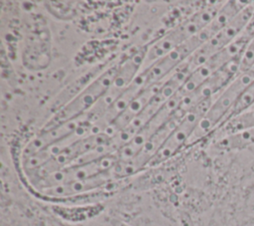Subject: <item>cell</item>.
I'll return each mask as SVG.
<instances>
[{
	"mask_svg": "<svg viewBox=\"0 0 254 226\" xmlns=\"http://www.w3.org/2000/svg\"><path fill=\"white\" fill-rule=\"evenodd\" d=\"M224 2H210L192 13L175 28L167 31L165 35L148 45L142 69L165 56L172 50L184 44L203 30L215 17Z\"/></svg>",
	"mask_w": 254,
	"mask_h": 226,
	"instance_id": "1",
	"label": "cell"
},
{
	"mask_svg": "<svg viewBox=\"0 0 254 226\" xmlns=\"http://www.w3.org/2000/svg\"><path fill=\"white\" fill-rule=\"evenodd\" d=\"M118 68L119 61L101 72L71 100L58 109L45 125H55L85 116L106 95L117 76Z\"/></svg>",
	"mask_w": 254,
	"mask_h": 226,
	"instance_id": "2",
	"label": "cell"
},
{
	"mask_svg": "<svg viewBox=\"0 0 254 226\" xmlns=\"http://www.w3.org/2000/svg\"><path fill=\"white\" fill-rule=\"evenodd\" d=\"M253 80L254 68L240 72L229 85L212 100L205 114L191 134L188 145L195 143L209 135L213 130H216L226 120L228 113L240 95Z\"/></svg>",
	"mask_w": 254,
	"mask_h": 226,
	"instance_id": "3",
	"label": "cell"
},
{
	"mask_svg": "<svg viewBox=\"0 0 254 226\" xmlns=\"http://www.w3.org/2000/svg\"><path fill=\"white\" fill-rule=\"evenodd\" d=\"M254 14V1H250L227 25L200 46L187 61L190 72L201 66L215 54L234 42L245 30Z\"/></svg>",
	"mask_w": 254,
	"mask_h": 226,
	"instance_id": "4",
	"label": "cell"
},
{
	"mask_svg": "<svg viewBox=\"0 0 254 226\" xmlns=\"http://www.w3.org/2000/svg\"><path fill=\"white\" fill-rule=\"evenodd\" d=\"M212 100L203 102L188 111L147 165H157L176 154L184 146H187L191 134L205 114Z\"/></svg>",
	"mask_w": 254,
	"mask_h": 226,
	"instance_id": "5",
	"label": "cell"
},
{
	"mask_svg": "<svg viewBox=\"0 0 254 226\" xmlns=\"http://www.w3.org/2000/svg\"><path fill=\"white\" fill-rule=\"evenodd\" d=\"M103 209V206L99 203H92L81 206H55L54 211L62 219L69 222H80L88 220L98 215Z\"/></svg>",
	"mask_w": 254,
	"mask_h": 226,
	"instance_id": "6",
	"label": "cell"
},
{
	"mask_svg": "<svg viewBox=\"0 0 254 226\" xmlns=\"http://www.w3.org/2000/svg\"><path fill=\"white\" fill-rule=\"evenodd\" d=\"M216 145L221 149H242L254 145V127L221 135Z\"/></svg>",
	"mask_w": 254,
	"mask_h": 226,
	"instance_id": "7",
	"label": "cell"
},
{
	"mask_svg": "<svg viewBox=\"0 0 254 226\" xmlns=\"http://www.w3.org/2000/svg\"><path fill=\"white\" fill-rule=\"evenodd\" d=\"M254 127V108L245 111L238 115L223 122L216 130L220 131V136L235 133Z\"/></svg>",
	"mask_w": 254,
	"mask_h": 226,
	"instance_id": "8",
	"label": "cell"
},
{
	"mask_svg": "<svg viewBox=\"0 0 254 226\" xmlns=\"http://www.w3.org/2000/svg\"><path fill=\"white\" fill-rule=\"evenodd\" d=\"M253 107H254V80L246 87V89L240 95L239 99L237 100V102L231 109L230 113H228L226 120L238 115L239 113L245 111H248Z\"/></svg>",
	"mask_w": 254,
	"mask_h": 226,
	"instance_id": "9",
	"label": "cell"
},
{
	"mask_svg": "<svg viewBox=\"0 0 254 226\" xmlns=\"http://www.w3.org/2000/svg\"><path fill=\"white\" fill-rule=\"evenodd\" d=\"M254 68V35L248 41L241 59H240V72L248 71Z\"/></svg>",
	"mask_w": 254,
	"mask_h": 226,
	"instance_id": "10",
	"label": "cell"
},
{
	"mask_svg": "<svg viewBox=\"0 0 254 226\" xmlns=\"http://www.w3.org/2000/svg\"><path fill=\"white\" fill-rule=\"evenodd\" d=\"M179 226H195V224L188 212L181 211L179 214Z\"/></svg>",
	"mask_w": 254,
	"mask_h": 226,
	"instance_id": "11",
	"label": "cell"
},
{
	"mask_svg": "<svg viewBox=\"0 0 254 226\" xmlns=\"http://www.w3.org/2000/svg\"><path fill=\"white\" fill-rule=\"evenodd\" d=\"M110 225L111 226H132L122 220H119V219H116V218H113L110 220Z\"/></svg>",
	"mask_w": 254,
	"mask_h": 226,
	"instance_id": "12",
	"label": "cell"
},
{
	"mask_svg": "<svg viewBox=\"0 0 254 226\" xmlns=\"http://www.w3.org/2000/svg\"><path fill=\"white\" fill-rule=\"evenodd\" d=\"M253 108H254V107H253Z\"/></svg>",
	"mask_w": 254,
	"mask_h": 226,
	"instance_id": "13",
	"label": "cell"
}]
</instances>
